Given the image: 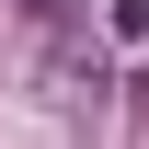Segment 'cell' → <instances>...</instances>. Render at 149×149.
<instances>
[{
	"mask_svg": "<svg viewBox=\"0 0 149 149\" xmlns=\"http://www.w3.org/2000/svg\"><path fill=\"white\" fill-rule=\"evenodd\" d=\"M12 23H23V35H46V46H69L80 12H69V0H12Z\"/></svg>",
	"mask_w": 149,
	"mask_h": 149,
	"instance_id": "6da1fadb",
	"label": "cell"
},
{
	"mask_svg": "<svg viewBox=\"0 0 149 149\" xmlns=\"http://www.w3.org/2000/svg\"><path fill=\"white\" fill-rule=\"evenodd\" d=\"M126 103H138V115H149V69H138V80H126Z\"/></svg>",
	"mask_w": 149,
	"mask_h": 149,
	"instance_id": "7a4b0ae2",
	"label": "cell"
}]
</instances>
